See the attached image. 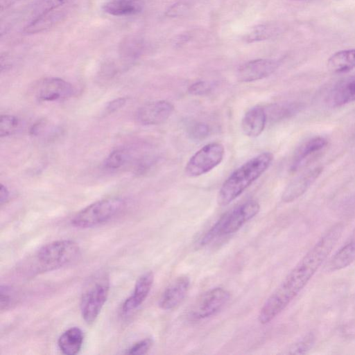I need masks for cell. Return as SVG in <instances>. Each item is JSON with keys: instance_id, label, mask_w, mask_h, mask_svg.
Segmentation results:
<instances>
[{"instance_id": "1", "label": "cell", "mask_w": 355, "mask_h": 355, "mask_svg": "<svg viewBox=\"0 0 355 355\" xmlns=\"http://www.w3.org/2000/svg\"><path fill=\"white\" fill-rule=\"evenodd\" d=\"M344 230L343 225L331 227L286 276L263 304L259 320L268 324L275 319L304 288L330 254Z\"/></svg>"}, {"instance_id": "2", "label": "cell", "mask_w": 355, "mask_h": 355, "mask_svg": "<svg viewBox=\"0 0 355 355\" xmlns=\"http://www.w3.org/2000/svg\"><path fill=\"white\" fill-rule=\"evenodd\" d=\"M273 159L271 153H261L236 169L222 184L218 203L225 206L234 200L268 169Z\"/></svg>"}, {"instance_id": "3", "label": "cell", "mask_w": 355, "mask_h": 355, "mask_svg": "<svg viewBox=\"0 0 355 355\" xmlns=\"http://www.w3.org/2000/svg\"><path fill=\"white\" fill-rule=\"evenodd\" d=\"M259 210V203L254 200L245 201L236 206L224 214L216 221L202 238L200 244L207 245L216 238L237 232L254 218Z\"/></svg>"}, {"instance_id": "4", "label": "cell", "mask_w": 355, "mask_h": 355, "mask_svg": "<svg viewBox=\"0 0 355 355\" xmlns=\"http://www.w3.org/2000/svg\"><path fill=\"white\" fill-rule=\"evenodd\" d=\"M80 255L77 243L69 239L58 240L43 245L35 257L39 271H51L76 261Z\"/></svg>"}, {"instance_id": "5", "label": "cell", "mask_w": 355, "mask_h": 355, "mask_svg": "<svg viewBox=\"0 0 355 355\" xmlns=\"http://www.w3.org/2000/svg\"><path fill=\"white\" fill-rule=\"evenodd\" d=\"M110 291V278L105 271L91 277L86 284L80 298V312L87 324L93 323L104 306Z\"/></svg>"}, {"instance_id": "6", "label": "cell", "mask_w": 355, "mask_h": 355, "mask_svg": "<svg viewBox=\"0 0 355 355\" xmlns=\"http://www.w3.org/2000/svg\"><path fill=\"white\" fill-rule=\"evenodd\" d=\"M125 202L119 197L96 201L78 211L71 223L77 228H91L105 223L119 214Z\"/></svg>"}, {"instance_id": "7", "label": "cell", "mask_w": 355, "mask_h": 355, "mask_svg": "<svg viewBox=\"0 0 355 355\" xmlns=\"http://www.w3.org/2000/svg\"><path fill=\"white\" fill-rule=\"evenodd\" d=\"M225 155L224 146L218 142L205 145L187 162L184 171L187 176L196 178L204 175L221 163Z\"/></svg>"}, {"instance_id": "8", "label": "cell", "mask_w": 355, "mask_h": 355, "mask_svg": "<svg viewBox=\"0 0 355 355\" xmlns=\"http://www.w3.org/2000/svg\"><path fill=\"white\" fill-rule=\"evenodd\" d=\"M230 294L223 287L212 288L200 295L188 312V318L198 321L211 317L228 302Z\"/></svg>"}, {"instance_id": "9", "label": "cell", "mask_w": 355, "mask_h": 355, "mask_svg": "<svg viewBox=\"0 0 355 355\" xmlns=\"http://www.w3.org/2000/svg\"><path fill=\"white\" fill-rule=\"evenodd\" d=\"M73 93L72 85L60 78H44L35 87V98L39 101L49 102L66 99Z\"/></svg>"}, {"instance_id": "10", "label": "cell", "mask_w": 355, "mask_h": 355, "mask_svg": "<svg viewBox=\"0 0 355 355\" xmlns=\"http://www.w3.org/2000/svg\"><path fill=\"white\" fill-rule=\"evenodd\" d=\"M173 110V104L167 101H155L141 106L136 112V119L142 125H159L170 117Z\"/></svg>"}, {"instance_id": "11", "label": "cell", "mask_w": 355, "mask_h": 355, "mask_svg": "<svg viewBox=\"0 0 355 355\" xmlns=\"http://www.w3.org/2000/svg\"><path fill=\"white\" fill-rule=\"evenodd\" d=\"M279 62L272 59L261 58L248 61L239 67L237 78L241 82L248 83L266 78L274 73Z\"/></svg>"}, {"instance_id": "12", "label": "cell", "mask_w": 355, "mask_h": 355, "mask_svg": "<svg viewBox=\"0 0 355 355\" xmlns=\"http://www.w3.org/2000/svg\"><path fill=\"white\" fill-rule=\"evenodd\" d=\"M190 286L189 277L182 275L172 282L162 293L159 306L163 310H173L185 298Z\"/></svg>"}, {"instance_id": "13", "label": "cell", "mask_w": 355, "mask_h": 355, "mask_svg": "<svg viewBox=\"0 0 355 355\" xmlns=\"http://www.w3.org/2000/svg\"><path fill=\"white\" fill-rule=\"evenodd\" d=\"M322 172V167H315L300 175L285 188L282 200L284 202H291L302 196L315 182Z\"/></svg>"}, {"instance_id": "14", "label": "cell", "mask_w": 355, "mask_h": 355, "mask_svg": "<svg viewBox=\"0 0 355 355\" xmlns=\"http://www.w3.org/2000/svg\"><path fill=\"white\" fill-rule=\"evenodd\" d=\"M154 282V275L151 271L142 274L137 280L132 294L128 297L121 306L123 313H129L138 308L148 297Z\"/></svg>"}, {"instance_id": "15", "label": "cell", "mask_w": 355, "mask_h": 355, "mask_svg": "<svg viewBox=\"0 0 355 355\" xmlns=\"http://www.w3.org/2000/svg\"><path fill=\"white\" fill-rule=\"evenodd\" d=\"M67 16L64 8H58L42 12L26 25L24 32L27 34H36L46 31L60 23Z\"/></svg>"}, {"instance_id": "16", "label": "cell", "mask_w": 355, "mask_h": 355, "mask_svg": "<svg viewBox=\"0 0 355 355\" xmlns=\"http://www.w3.org/2000/svg\"><path fill=\"white\" fill-rule=\"evenodd\" d=\"M327 144V139L322 137H314L302 144L293 157L290 166L291 172L297 171L310 157L322 150Z\"/></svg>"}, {"instance_id": "17", "label": "cell", "mask_w": 355, "mask_h": 355, "mask_svg": "<svg viewBox=\"0 0 355 355\" xmlns=\"http://www.w3.org/2000/svg\"><path fill=\"white\" fill-rule=\"evenodd\" d=\"M268 116L264 108L254 106L244 115L241 121L243 132L248 137H257L263 131Z\"/></svg>"}, {"instance_id": "18", "label": "cell", "mask_w": 355, "mask_h": 355, "mask_svg": "<svg viewBox=\"0 0 355 355\" xmlns=\"http://www.w3.org/2000/svg\"><path fill=\"white\" fill-rule=\"evenodd\" d=\"M143 0H111L102 6L104 12L115 17L132 16L142 12Z\"/></svg>"}, {"instance_id": "19", "label": "cell", "mask_w": 355, "mask_h": 355, "mask_svg": "<svg viewBox=\"0 0 355 355\" xmlns=\"http://www.w3.org/2000/svg\"><path fill=\"white\" fill-rule=\"evenodd\" d=\"M83 332L76 327H71L64 331L59 337L58 345L60 351L66 355L78 354L83 345Z\"/></svg>"}, {"instance_id": "20", "label": "cell", "mask_w": 355, "mask_h": 355, "mask_svg": "<svg viewBox=\"0 0 355 355\" xmlns=\"http://www.w3.org/2000/svg\"><path fill=\"white\" fill-rule=\"evenodd\" d=\"M328 69L333 73H347L355 68V49L341 50L327 60Z\"/></svg>"}, {"instance_id": "21", "label": "cell", "mask_w": 355, "mask_h": 355, "mask_svg": "<svg viewBox=\"0 0 355 355\" xmlns=\"http://www.w3.org/2000/svg\"><path fill=\"white\" fill-rule=\"evenodd\" d=\"M355 260V241H352L340 248L330 259L327 269L336 271L350 265Z\"/></svg>"}, {"instance_id": "22", "label": "cell", "mask_w": 355, "mask_h": 355, "mask_svg": "<svg viewBox=\"0 0 355 355\" xmlns=\"http://www.w3.org/2000/svg\"><path fill=\"white\" fill-rule=\"evenodd\" d=\"M135 153L131 148H119L112 151L105 158L103 167L109 171L120 169L133 162Z\"/></svg>"}, {"instance_id": "23", "label": "cell", "mask_w": 355, "mask_h": 355, "mask_svg": "<svg viewBox=\"0 0 355 355\" xmlns=\"http://www.w3.org/2000/svg\"><path fill=\"white\" fill-rule=\"evenodd\" d=\"M355 101V77L345 80L334 89L331 96L334 106H341Z\"/></svg>"}, {"instance_id": "24", "label": "cell", "mask_w": 355, "mask_h": 355, "mask_svg": "<svg viewBox=\"0 0 355 355\" xmlns=\"http://www.w3.org/2000/svg\"><path fill=\"white\" fill-rule=\"evenodd\" d=\"M277 33V28L269 24L258 25L252 28L243 37L248 43L266 40Z\"/></svg>"}, {"instance_id": "25", "label": "cell", "mask_w": 355, "mask_h": 355, "mask_svg": "<svg viewBox=\"0 0 355 355\" xmlns=\"http://www.w3.org/2000/svg\"><path fill=\"white\" fill-rule=\"evenodd\" d=\"M141 44L135 37L128 36L123 39L119 44L120 55L125 60L137 58L141 53Z\"/></svg>"}, {"instance_id": "26", "label": "cell", "mask_w": 355, "mask_h": 355, "mask_svg": "<svg viewBox=\"0 0 355 355\" xmlns=\"http://www.w3.org/2000/svg\"><path fill=\"white\" fill-rule=\"evenodd\" d=\"M20 121L15 116L5 114L0 119V136L1 137L12 135L18 129Z\"/></svg>"}, {"instance_id": "27", "label": "cell", "mask_w": 355, "mask_h": 355, "mask_svg": "<svg viewBox=\"0 0 355 355\" xmlns=\"http://www.w3.org/2000/svg\"><path fill=\"white\" fill-rule=\"evenodd\" d=\"M71 0H39L33 7V13L35 16L58 8L67 4Z\"/></svg>"}, {"instance_id": "28", "label": "cell", "mask_w": 355, "mask_h": 355, "mask_svg": "<svg viewBox=\"0 0 355 355\" xmlns=\"http://www.w3.org/2000/svg\"><path fill=\"white\" fill-rule=\"evenodd\" d=\"M315 338L312 334H309L302 340L294 343L289 349V354H304L307 353L313 346Z\"/></svg>"}, {"instance_id": "29", "label": "cell", "mask_w": 355, "mask_h": 355, "mask_svg": "<svg viewBox=\"0 0 355 355\" xmlns=\"http://www.w3.org/2000/svg\"><path fill=\"white\" fill-rule=\"evenodd\" d=\"M211 132L210 127L202 122H196L192 123L189 129V136L193 140H202L207 137Z\"/></svg>"}, {"instance_id": "30", "label": "cell", "mask_w": 355, "mask_h": 355, "mask_svg": "<svg viewBox=\"0 0 355 355\" xmlns=\"http://www.w3.org/2000/svg\"><path fill=\"white\" fill-rule=\"evenodd\" d=\"M299 106L296 104H286L276 105L272 107V119H282L293 114L298 110Z\"/></svg>"}, {"instance_id": "31", "label": "cell", "mask_w": 355, "mask_h": 355, "mask_svg": "<svg viewBox=\"0 0 355 355\" xmlns=\"http://www.w3.org/2000/svg\"><path fill=\"white\" fill-rule=\"evenodd\" d=\"M15 299L13 289L8 286L1 285L0 288L1 311L8 310L12 304Z\"/></svg>"}, {"instance_id": "32", "label": "cell", "mask_w": 355, "mask_h": 355, "mask_svg": "<svg viewBox=\"0 0 355 355\" xmlns=\"http://www.w3.org/2000/svg\"><path fill=\"white\" fill-rule=\"evenodd\" d=\"M153 345V340L151 338H145L141 340L132 345L126 351L128 354L143 355L146 354Z\"/></svg>"}, {"instance_id": "33", "label": "cell", "mask_w": 355, "mask_h": 355, "mask_svg": "<svg viewBox=\"0 0 355 355\" xmlns=\"http://www.w3.org/2000/svg\"><path fill=\"white\" fill-rule=\"evenodd\" d=\"M213 88V85L207 81H198L191 85L188 92L194 96H202L209 93Z\"/></svg>"}, {"instance_id": "34", "label": "cell", "mask_w": 355, "mask_h": 355, "mask_svg": "<svg viewBox=\"0 0 355 355\" xmlns=\"http://www.w3.org/2000/svg\"><path fill=\"white\" fill-rule=\"evenodd\" d=\"M128 98L125 97H120L116 98L111 102L108 103L105 107L106 112L109 114L113 113L121 108H122L127 103Z\"/></svg>"}, {"instance_id": "35", "label": "cell", "mask_w": 355, "mask_h": 355, "mask_svg": "<svg viewBox=\"0 0 355 355\" xmlns=\"http://www.w3.org/2000/svg\"><path fill=\"white\" fill-rule=\"evenodd\" d=\"M9 196H10V193H9L8 188L5 185L1 184V188H0V203H1V205H3L4 203H6L8 200Z\"/></svg>"}, {"instance_id": "36", "label": "cell", "mask_w": 355, "mask_h": 355, "mask_svg": "<svg viewBox=\"0 0 355 355\" xmlns=\"http://www.w3.org/2000/svg\"><path fill=\"white\" fill-rule=\"evenodd\" d=\"M17 1L19 0H1V10L3 11V10L14 4Z\"/></svg>"}, {"instance_id": "37", "label": "cell", "mask_w": 355, "mask_h": 355, "mask_svg": "<svg viewBox=\"0 0 355 355\" xmlns=\"http://www.w3.org/2000/svg\"><path fill=\"white\" fill-rule=\"evenodd\" d=\"M300 1V0H299ZM300 1H302V0H300Z\"/></svg>"}]
</instances>
